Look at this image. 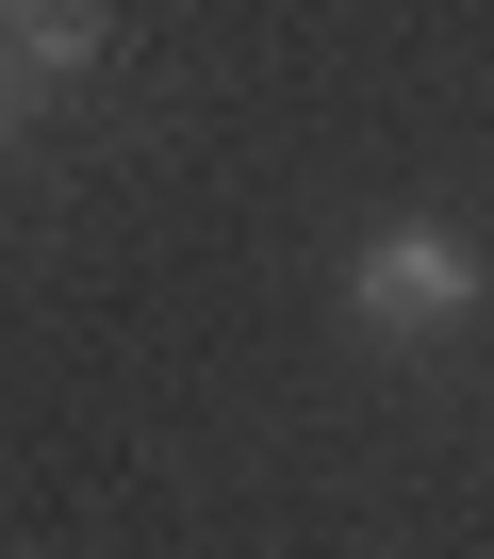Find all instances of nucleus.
Listing matches in <instances>:
<instances>
[{
  "label": "nucleus",
  "mask_w": 494,
  "mask_h": 559,
  "mask_svg": "<svg viewBox=\"0 0 494 559\" xmlns=\"http://www.w3.org/2000/svg\"><path fill=\"white\" fill-rule=\"evenodd\" d=\"M0 67H50V83H83V67H99V17L34 0V17H0Z\"/></svg>",
  "instance_id": "2"
},
{
  "label": "nucleus",
  "mask_w": 494,
  "mask_h": 559,
  "mask_svg": "<svg viewBox=\"0 0 494 559\" xmlns=\"http://www.w3.org/2000/svg\"><path fill=\"white\" fill-rule=\"evenodd\" d=\"M346 297H363V330H461L478 313V247L445 214H379L363 263H346Z\"/></svg>",
  "instance_id": "1"
},
{
  "label": "nucleus",
  "mask_w": 494,
  "mask_h": 559,
  "mask_svg": "<svg viewBox=\"0 0 494 559\" xmlns=\"http://www.w3.org/2000/svg\"><path fill=\"white\" fill-rule=\"evenodd\" d=\"M0 132H17V67H0Z\"/></svg>",
  "instance_id": "3"
}]
</instances>
